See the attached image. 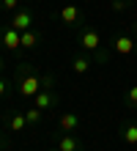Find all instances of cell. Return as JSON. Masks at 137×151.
<instances>
[{
  "mask_svg": "<svg viewBox=\"0 0 137 151\" xmlns=\"http://www.w3.org/2000/svg\"><path fill=\"white\" fill-rule=\"evenodd\" d=\"M90 66H93V58H90V55H82V52H80V55L71 58V69H74V74H85Z\"/></svg>",
  "mask_w": 137,
  "mask_h": 151,
  "instance_id": "11",
  "label": "cell"
},
{
  "mask_svg": "<svg viewBox=\"0 0 137 151\" xmlns=\"http://www.w3.org/2000/svg\"><path fill=\"white\" fill-rule=\"evenodd\" d=\"M129 3H137V0H129Z\"/></svg>",
  "mask_w": 137,
  "mask_h": 151,
  "instance_id": "22",
  "label": "cell"
},
{
  "mask_svg": "<svg viewBox=\"0 0 137 151\" xmlns=\"http://www.w3.org/2000/svg\"><path fill=\"white\" fill-rule=\"evenodd\" d=\"M39 41H41V36L36 30H22V47L25 50H36V47H39Z\"/></svg>",
  "mask_w": 137,
  "mask_h": 151,
  "instance_id": "12",
  "label": "cell"
},
{
  "mask_svg": "<svg viewBox=\"0 0 137 151\" xmlns=\"http://www.w3.org/2000/svg\"><path fill=\"white\" fill-rule=\"evenodd\" d=\"M132 30H134V39H137V22H134V28H132Z\"/></svg>",
  "mask_w": 137,
  "mask_h": 151,
  "instance_id": "19",
  "label": "cell"
},
{
  "mask_svg": "<svg viewBox=\"0 0 137 151\" xmlns=\"http://www.w3.org/2000/svg\"><path fill=\"white\" fill-rule=\"evenodd\" d=\"M0 47H6V50H19V47H22V30L6 28L3 36H0Z\"/></svg>",
  "mask_w": 137,
  "mask_h": 151,
  "instance_id": "7",
  "label": "cell"
},
{
  "mask_svg": "<svg viewBox=\"0 0 137 151\" xmlns=\"http://www.w3.org/2000/svg\"><path fill=\"white\" fill-rule=\"evenodd\" d=\"M19 93L25 99H33L36 93L44 88V74H36L30 72V63H19Z\"/></svg>",
  "mask_w": 137,
  "mask_h": 151,
  "instance_id": "2",
  "label": "cell"
},
{
  "mask_svg": "<svg viewBox=\"0 0 137 151\" xmlns=\"http://www.w3.org/2000/svg\"><path fill=\"white\" fill-rule=\"evenodd\" d=\"M55 151H85V146H82V140L77 135H71V132H60L58 143H55Z\"/></svg>",
  "mask_w": 137,
  "mask_h": 151,
  "instance_id": "5",
  "label": "cell"
},
{
  "mask_svg": "<svg viewBox=\"0 0 137 151\" xmlns=\"http://www.w3.org/2000/svg\"><path fill=\"white\" fill-rule=\"evenodd\" d=\"M25 118H27V124H41V118H44V110L33 104V107H27V110H25Z\"/></svg>",
  "mask_w": 137,
  "mask_h": 151,
  "instance_id": "14",
  "label": "cell"
},
{
  "mask_svg": "<svg viewBox=\"0 0 137 151\" xmlns=\"http://www.w3.org/2000/svg\"><path fill=\"white\" fill-rule=\"evenodd\" d=\"M80 127V115L77 113H63L58 118V132H77Z\"/></svg>",
  "mask_w": 137,
  "mask_h": 151,
  "instance_id": "10",
  "label": "cell"
},
{
  "mask_svg": "<svg viewBox=\"0 0 137 151\" xmlns=\"http://www.w3.org/2000/svg\"><path fill=\"white\" fill-rule=\"evenodd\" d=\"M77 44H80L85 52H90V58H93L96 63H107V60H110V52L102 50V36H99V30L90 28V25H82V28H80Z\"/></svg>",
  "mask_w": 137,
  "mask_h": 151,
  "instance_id": "1",
  "label": "cell"
},
{
  "mask_svg": "<svg viewBox=\"0 0 137 151\" xmlns=\"http://www.w3.org/2000/svg\"><path fill=\"white\" fill-rule=\"evenodd\" d=\"M33 104H36V107H41V110H52V107H58V104H60V96H58L55 88H41V91L33 96Z\"/></svg>",
  "mask_w": 137,
  "mask_h": 151,
  "instance_id": "4",
  "label": "cell"
},
{
  "mask_svg": "<svg viewBox=\"0 0 137 151\" xmlns=\"http://www.w3.org/2000/svg\"><path fill=\"white\" fill-rule=\"evenodd\" d=\"M126 104H129V107H137V85L126 88Z\"/></svg>",
  "mask_w": 137,
  "mask_h": 151,
  "instance_id": "15",
  "label": "cell"
},
{
  "mask_svg": "<svg viewBox=\"0 0 137 151\" xmlns=\"http://www.w3.org/2000/svg\"><path fill=\"white\" fill-rule=\"evenodd\" d=\"M0 146H3V132H0Z\"/></svg>",
  "mask_w": 137,
  "mask_h": 151,
  "instance_id": "21",
  "label": "cell"
},
{
  "mask_svg": "<svg viewBox=\"0 0 137 151\" xmlns=\"http://www.w3.org/2000/svg\"><path fill=\"white\" fill-rule=\"evenodd\" d=\"M6 91H8V77L0 74V96H6Z\"/></svg>",
  "mask_w": 137,
  "mask_h": 151,
  "instance_id": "18",
  "label": "cell"
},
{
  "mask_svg": "<svg viewBox=\"0 0 137 151\" xmlns=\"http://www.w3.org/2000/svg\"><path fill=\"white\" fill-rule=\"evenodd\" d=\"M25 127H27L25 113H11V118H8V129H11V132H22Z\"/></svg>",
  "mask_w": 137,
  "mask_h": 151,
  "instance_id": "13",
  "label": "cell"
},
{
  "mask_svg": "<svg viewBox=\"0 0 137 151\" xmlns=\"http://www.w3.org/2000/svg\"><path fill=\"white\" fill-rule=\"evenodd\" d=\"M0 6L6 11H19V0H0Z\"/></svg>",
  "mask_w": 137,
  "mask_h": 151,
  "instance_id": "16",
  "label": "cell"
},
{
  "mask_svg": "<svg viewBox=\"0 0 137 151\" xmlns=\"http://www.w3.org/2000/svg\"><path fill=\"white\" fill-rule=\"evenodd\" d=\"M58 22H63L66 28H82L85 25V14L77 3H63L58 8Z\"/></svg>",
  "mask_w": 137,
  "mask_h": 151,
  "instance_id": "3",
  "label": "cell"
},
{
  "mask_svg": "<svg viewBox=\"0 0 137 151\" xmlns=\"http://www.w3.org/2000/svg\"><path fill=\"white\" fill-rule=\"evenodd\" d=\"M110 6H113V11H126V8H129L132 3H129V0H113Z\"/></svg>",
  "mask_w": 137,
  "mask_h": 151,
  "instance_id": "17",
  "label": "cell"
},
{
  "mask_svg": "<svg viewBox=\"0 0 137 151\" xmlns=\"http://www.w3.org/2000/svg\"><path fill=\"white\" fill-rule=\"evenodd\" d=\"M113 50L118 52V55H132V52L137 50V41L132 36H126V33H118L115 41H113Z\"/></svg>",
  "mask_w": 137,
  "mask_h": 151,
  "instance_id": "8",
  "label": "cell"
},
{
  "mask_svg": "<svg viewBox=\"0 0 137 151\" xmlns=\"http://www.w3.org/2000/svg\"><path fill=\"white\" fill-rule=\"evenodd\" d=\"M118 135H121V140L126 146H137V121H123Z\"/></svg>",
  "mask_w": 137,
  "mask_h": 151,
  "instance_id": "9",
  "label": "cell"
},
{
  "mask_svg": "<svg viewBox=\"0 0 137 151\" xmlns=\"http://www.w3.org/2000/svg\"><path fill=\"white\" fill-rule=\"evenodd\" d=\"M11 28L16 30H30L33 28V11L30 8H19V11L11 14Z\"/></svg>",
  "mask_w": 137,
  "mask_h": 151,
  "instance_id": "6",
  "label": "cell"
},
{
  "mask_svg": "<svg viewBox=\"0 0 137 151\" xmlns=\"http://www.w3.org/2000/svg\"><path fill=\"white\" fill-rule=\"evenodd\" d=\"M0 74H3V60H0Z\"/></svg>",
  "mask_w": 137,
  "mask_h": 151,
  "instance_id": "20",
  "label": "cell"
}]
</instances>
